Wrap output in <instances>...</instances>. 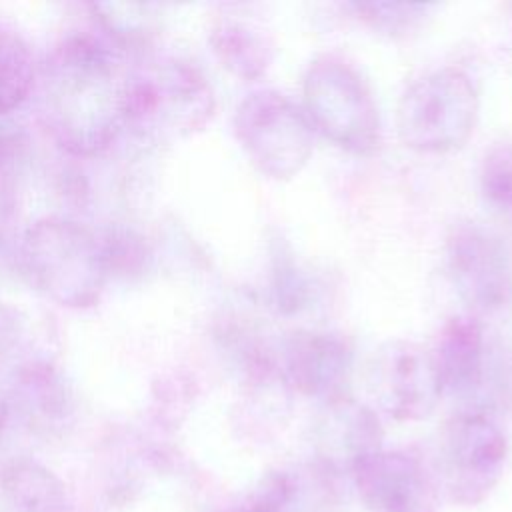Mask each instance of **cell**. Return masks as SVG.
Wrapping results in <instances>:
<instances>
[{
  "label": "cell",
  "mask_w": 512,
  "mask_h": 512,
  "mask_svg": "<svg viewBox=\"0 0 512 512\" xmlns=\"http://www.w3.org/2000/svg\"><path fill=\"white\" fill-rule=\"evenodd\" d=\"M122 92L124 78L110 46L90 34H72L40 70V116L62 150L94 156L124 128Z\"/></svg>",
  "instance_id": "cell-1"
},
{
  "label": "cell",
  "mask_w": 512,
  "mask_h": 512,
  "mask_svg": "<svg viewBox=\"0 0 512 512\" xmlns=\"http://www.w3.org/2000/svg\"><path fill=\"white\" fill-rule=\"evenodd\" d=\"M18 262L30 286L66 308L94 306L112 274L104 240L84 224L60 216L26 228Z\"/></svg>",
  "instance_id": "cell-2"
},
{
  "label": "cell",
  "mask_w": 512,
  "mask_h": 512,
  "mask_svg": "<svg viewBox=\"0 0 512 512\" xmlns=\"http://www.w3.org/2000/svg\"><path fill=\"white\" fill-rule=\"evenodd\" d=\"M216 100L204 74L180 58H150L124 78L122 118L136 136L170 142L202 130Z\"/></svg>",
  "instance_id": "cell-3"
},
{
  "label": "cell",
  "mask_w": 512,
  "mask_h": 512,
  "mask_svg": "<svg viewBox=\"0 0 512 512\" xmlns=\"http://www.w3.org/2000/svg\"><path fill=\"white\" fill-rule=\"evenodd\" d=\"M304 114L338 148L370 156L380 146V114L362 76L334 56L316 58L304 76Z\"/></svg>",
  "instance_id": "cell-4"
},
{
  "label": "cell",
  "mask_w": 512,
  "mask_h": 512,
  "mask_svg": "<svg viewBox=\"0 0 512 512\" xmlns=\"http://www.w3.org/2000/svg\"><path fill=\"white\" fill-rule=\"evenodd\" d=\"M478 118V92L458 68L434 70L406 88L398 102V136L410 150L444 154L460 148Z\"/></svg>",
  "instance_id": "cell-5"
},
{
  "label": "cell",
  "mask_w": 512,
  "mask_h": 512,
  "mask_svg": "<svg viewBox=\"0 0 512 512\" xmlns=\"http://www.w3.org/2000/svg\"><path fill=\"white\" fill-rule=\"evenodd\" d=\"M234 134L256 170L274 180L296 176L312 154L306 114L276 90L252 92L238 104Z\"/></svg>",
  "instance_id": "cell-6"
},
{
  "label": "cell",
  "mask_w": 512,
  "mask_h": 512,
  "mask_svg": "<svg viewBox=\"0 0 512 512\" xmlns=\"http://www.w3.org/2000/svg\"><path fill=\"white\" fill-rule=\"evenodd\" d=\"M508 458L504 430L482 410L452 416L442 436V474L448 498L460 506L484 502Z\"/></svg>",
  "instance_id": "cell-7"
},
{
  "label": "cell",
  "mask_w": 512,
  "mask_h": 512,
  "mask_svg": "<svg viewBox=\"0 0 512 512\" xmlns=\"http://www.w3.org/2000/svg\"><path fill=\"white\" fill-rule=\"evenodd\" d=\"M446 274L456 294L474 310L494 312L512 298L510 254L480 222H454L444 244Z\"/></svg>",
  "instance_id": "cell-8"
},
{
  "label": "cell",
  "mask_w": 512,
  "mask_h": 512,
  "mask_svg": "<svg viewBox=\"0 0 512 512\" xmlns=\"http://www.w3.org/2000/svg\"><path fill=\"white\" fill-rule=\"evenodd\" d=\"M368 388L396 420L426 418L442 396L432 350L406 340L386 342L368 366Z\"/></svg>",
  "instance_id": "cell-9"
},
{
  "label": "cell",
  "mask_w": 512,
  "mask_h": 512,
  "mask_svg": "<svg viewBox=\"0 0 512 512\" xmlns=\"http://www.w3.org/2000/svg\"><path fill=\"white\" fill-rule=\"evenodd\" d=\"M368 512H436V488L422 462L408 452L376 450L352 468Z\"/></svg>",
  "instance_id": "cell-10"
},
{
  "label": "cell",
  "mask_w": 512,
  "mask_h": 512,
  "mask_svg": "<svg viewBox=\"0 0 512 512\" xmlns=\"http://www.w3.org/2000/svg\"><path fill=\"white\" fill-rule=\"evenodd\" d=\"M350 370V346L330 332H292L282 340L278 350V372L282 380L302 396L324 402L342 396Z\"/></svg>",
  "instance_id": "cell-11"
},
{
  "label": "cell",
  "mask_w": 512,
  "mask_h": 512,
  "mask_svg": "<svg viewBox=\"0 0 512 512\" xmlns=\"http://www.w3.org/2000/svg\"><path fill=\"white\" fill-rule=\"evenodd\" d=\"M382 426L366 404L342 394L324 402L312 426V446L326 472H352L382 446Z\"/></svg>",
  "instance_id": "cell-12"
},
{
  "label": "cell",
  "mask_w": 512,
  "mask_h": 512,
  "mask_svg": "<svg viewBox=\"0 0 512 512\" xmlns=\"http://www.w3.org/2000/svg\"><path fill=\"white\" fill-rule=\"evenodd\" d=\"M442 394H468L482 378L484 336L472 316H454L446 322L436 350H432Z\"/></svg>",
  "instance_id": "cell-13"
},
{
  "label": "cell",
  "mask_w": 512,
  "mask_h": 512,
  "mask_svg": "<svg viewBox=\"0 0 512 512\" xmlns=\"http://www.w3.org/2000/svg\"><path fill=\"white\" fill-rule=\"evenodd\" d=\"M0 512H68L60 478L30 458H14L0 470Z\"/></svg>",
  "instance_id": "cell-14"
},
{
  "label": "cell",
  "mask_w": 512,
  "mask_h": 512,
  "mask_svg": "<svg viewBox=\"0 0 512 512\" xmlns=\"http://www.w3.org/2000/svg\"><path fill=\"white\" fill-rule=\"evenodd\" d=\"M14 400L22 414L38 426L62 422L72 410V394L62 374L48 362L22 366L14 380Z\"/></svg>",
  "instance_id": "cell-15"
},
{
  "label": "cell",
  "mask_w": 512,
  "mask_h": 512,
  "mask_svg": "<svg viewBox=\"0 0 512 512\" xmlns=\"http://www.w3.org/2000/svg\"><path fill=\"white\" fill-rule=\"evenodd\" d=\"M210 44L222 66L242 80L260 78L272 60L264 36L236 20H220L210 32Z\"/></svg>",
  "instance_id": "cell-16"
},
{
  "label": "cell",
  "mask_w": 512,
  "mask_h": 512,
  "mask_svg": "<svg viewBox=\"0 0 512 512\" xmlns=\"http://www.w3.org/2000/svg\"><path fill=\"white\" fill-rule=\"evenodd\" d=\"M36 66L28 42L0 26V114H12L36 86Z\"/></svg>",
  "instance_id": "cell-17"
},
{
  "label": "cell",
  "mask_w": 512,
  "mask_h": 512,
  "mask_svg": "<svg viewBox=\"0 0 512 512\" xmlns=\"http://www.w3.org/2000/svg\"><path fill=\"white\" fill-rule=\"evenodd\" d=\"M484 204L502 218H512V140L490 146L480 164Z\"/></svg>",
  "instance_id": "cell-18"
},
{
  "label": "cell",
  "mask_w": 512,
  "mask_h": 512,
  "mask_svg": "<svg viewBox=\"0 0 512 512\" xmlns=\"http://www.w3.org/2000/svg\"><path fill=\"white\" fill-rule=\"evenodd\" d=\"M298 494V482L288 472H272L262 478L254 496L246 504L232 506L224 512H288L294 496Z\"/></svg>",
  "instance_id": "cell-19"
},
{
  "label": "cell",
  "mask_w": 512,
  "mask_h": 512,
  "mask_svg": "<svg viewBox=\"0 0 512 512\" xmlns=\"http://www.w3.org/2000/svg\"><path fill=\"white\" fill-rule=\"evenodd\" d=\"M360 18L370 22L378 30L398 32L410 28L424 12L426 4H406V2H354L350 4Z\"/></svg>",
  "instance_id": "cell-20"
},
{
  "label": "cell",
  "mask_w": 512,
  "mask_h": 512,
  "mask_svg": "<svg viewBox=\"0 0 512 512\" xmlns=\"http://www.w3.org/2000/svg\"><path fill=\"white\" fill-rule=\"evenodd\" d=\"M20 334H22V324L18 320V314L8 306H0V358L10 354Z\"/></svg>",
  "instance_id": "cell-21"
},
{
  "label": "cell",
  "mask_w": 512,
  "mask_h": 512,
  "mask_svg": "<svg viewBox=\"0 0 512 512\" xmlns=\"http://www.w3.org/2000/svg\"><path fill=\"white\" fill-rule=\"evenodd\" d=\"M8 412H10V406H8V398L4 396V392L0 390V434L6 426V420H8Z\"/></svg>",
  "instance_id": "cell-22"
}]
</instances>
